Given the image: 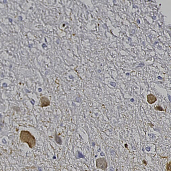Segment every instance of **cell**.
Instances as JSON below:
<instances>
[{
    "label": "cell",
    "mask_w": 171,
    "mask_h": 171,
    "mask_svg": "<svg viewBox=\"0 0 171 171\" xmlns=\"http://www.w3.org/2000/svg\"><path fill=\"white\" fill-rule=\"evenodd\" d=\"M20 138L22 142L27 143L31 149L35 147L36 144L35 137L28 131L22 130L20 133Z\"/></svg>",
    "instance_id": "cell-1"
},
{
    "label": "cell",
    "mask_w": 171,
    "mask_h": 171,
    "mask_svg": "<svg viewBox=\"0 0 171 171\" xmlns=\"http://www.w3.org/2000/svg\"><path fill=\"white\" fill-rule=\"evenodd\" d=\"M96 165L98 169L106 171L108 167V163L105 158H100L96 160Z\"/></svg>",
    "instance_id": "cell-2"
},
{
    "label": "cell",
    "mask_w": 171,
    "mask_h": 171,
    "mask_svg": "<svg viewBox=\"0 0 171 171\" xmlns=\"http://www.w3.org/2000/svg\"><path fill=\"white\" fill-rule=\"evenodd\" d=\"M41 107H47L50 105V101L46 97H42L41 98Z\"/></svg>",
    "instance_id": "cell-3"
},
{
    "label": "cell",
    "mask_w": 171,
    "mask_h": 171,
    "mask_svg": "<svg viewBox=\"0 0 171 171\" xmlns=\"http://www.w3.org/2000/svg\"><path fill=\"white\" fill-rule=\"evenodd\" d=\"M148 102L150 104H152L155 103L157 101L156 97L152 94H150L147 96Z\"/></svg>",
    "instance_id": "cell-4"
},
{
    "label": "cell",
    "mask_w": 171,
    "mask_h": 171,
    "mask_svg": "<svg viewBox=\"0 0 171 171\" xmlns=\"http://www.w3.org/2000/svg\"><path fill=\"white\" fill-rule=\"evenodd\" d=\"M171 161H170L166 164V169L167 171H171Z\"/></svg>",
    "instance_id": "cell-5"
},
{
    "label": "cell",
    "mask_w": 171,
    "mask_h": 171,
    "mask_svg": "<svg viewBox=\"0 0 171 171\" xmlns=\"http://www.w3.org/2000/svg\"><path fill=\"white\" fill-rule=\"evenodd\" d=\"M155 109L156 110H159L161 111H164V110L162 108L160 107V106H159V107H156L155 108Z\"/></svg>",
    "instance_id": "cell-6"
},
{
    "label": "cell",
    "mask_w": 171,
    "mask_h": 171,
    "mask_svg": "<svg viewBox=\"0 0 171 171\" xmlns=\"http://www.w3.org/2000/svg\"><path fill=\"white\" fill-rule=\"evenodd\" d=\"M110 85H111L112 86H113L115 87L116 84L114 82H111Z\"/></svg>",
    "instance_id": "cell-7"
},
{
    "label": "cell",
    "mask_w": 171,
    "mask_h": 171,
    "mask_svg": "<svg viewBox=\"0 0 171 171\" xmlns=\"http://www.w3.org/2000/svg\"><path fill=\"white\" fill-rule=\"evenodd\" d=\"M150 149L151 148L150 147H147V148H146V150L148 151H149L150 150Z\"/></svg>",
    "instance_id": "cell-8"
},
{
    "label": "cell",
    "mask_w": 171,
    "mask_h": 171,
    "mask_svg": "<svg viewBox=\"0 0 171 171\" xmlns=\"http://www.w3.org/2000/svg\"><path fill=\"white\" fill-rule=\"evenodd\" d=\"M168 97H169V99L170 100V101H171V96H170V95H168Z\"/></svg>",
    "instance_id": "cell-9"
},
{
    "label": "cell",
    "mask_w": 171,
    "mask_h": 171,
    "mask_svg": "<svg viewBox=\"0 0 171 171\" xmlns=\"http://www.w3.org/2000/svg\"><path fill=\"white\" fill-rule=\"evenodd\" d=\"M134 101V99H131V101L132 102H133V101Z\"/></svg>",
    "instance_id": "cell-10"
}]
</instances>
